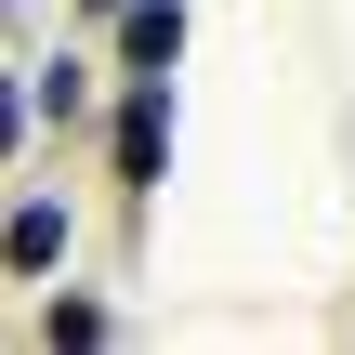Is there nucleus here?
Returning <instances> with one entry per match:
<instances>
[{
    "label": "nucleus",
    "instance_id": "nucleus-5",
    "mask_svg": "<svg viewBox=\"0 0 355 355\" xmlns=\"http://www.w3.org/2000/svg\"><path fill=\"white\" fill-rule=\"evenodd\" d=\"M40 329H53V343L79 355V343H105V303H79V290H66V303H53V316H40Z\"/></svg>",
    "mask_w": 355,
    "mask_h": 355
},
{
    "label": "nucleus",
    "instance_id": "nucleus-2",
    "mask_svg": "<svg viewBox=\"0 0 355 355\" xmlns=\"http://www.w3.org/2000/svg\"><path fill=\"white\" fill-rule=\"evenodd\" d=\"M119 53H132V79H158L184 53V0H119Z\"/></svg>",
    "mask_w": 355,
    "mask_h": 355
},
{
    "label": "nucleus",
    "instance_id": "nucleus-1",
    "mask_svg": "<svg viewBox=\"0 0 355 355\" xmlns=\"http://www.w3.org/2000/svg\"><path fill=\"white\" fill-rule=\"evenodd\" d=\"M158 171H171V92H158V79H132V105H119V184H132V198H158Z\"/></svg>",
    "mask_w": 355,
    "mask_h": 355
},
{
    "label": "nucleus",
    "instance_id": "nucleus-7",
    "mask_svg": "<svg viewBox=\"0 0 355 355\" xmlns=\"http://www.w3.org/2000/svg\"><path fill=\"white\" fill-rule=\"evenodd\" d=\"M79 13H119V0H79Z\"/></svg>",
    "mask_w": 355,
    "mask_h": 355
},
{
    "label": "nucleus",
    "instance_id": "nucleus-4",
    "mask_svg": "<svg viewBox=\"0 0 355 355\" xmlns=\"http://www.w3.org/2000/svg\"><path fill=\"white\" fill-rule=\"evenodd\" d=\"M26 119H79V66H66V53L40 66V92H26Z\"/></svg>",
    "mask_w": 355,
    "mask_h": 355
},
{
    "label": "nucleus",
    "instance_id": "nucleus-6",
    "mask_svg": "<svg viewBox=\"0 0 355 355\" xmlns=\"http://www.w3.org/2000/svg\"><path fill=\"white\" fill-rule=\"evenodd\" d=\"M13 145H26V92L0 79V158H13Z\"/></svg>",
    "mask_w": 355,
    "mask_h": 355
},
{
    "label": "nucleus",
    "instance_id": "nucleus-3",
    "mask_svg": "<svg viewBox=\"0 0 355 355\" xmlns=\"http://www.w3.org/2000/svg\"><path fill=\"white\" fill-rule=\"evenodd\" d=\"M0 263H13V277H53V263H66V211H53V198H26V211L0 224Z\"/></svg>",
    "mask_w": 355,
    "mask_h": 355
}]
</instances>
